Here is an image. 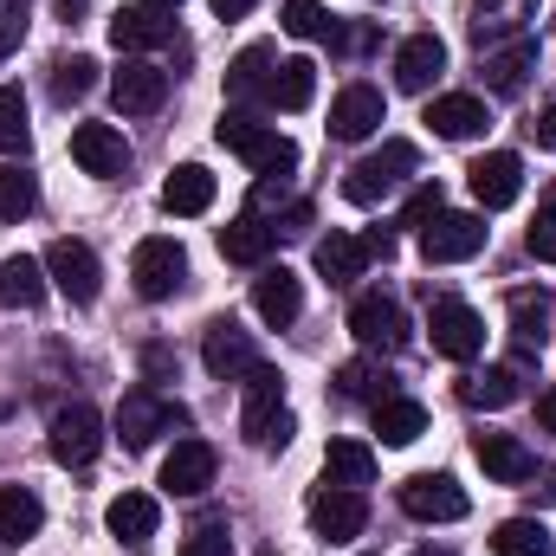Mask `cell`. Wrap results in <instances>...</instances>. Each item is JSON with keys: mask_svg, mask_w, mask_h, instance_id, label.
Wrapping results in <instances>:
<instances>
[{"mask_svg": "<svg viewBox=\"0 0 556 556\" xmlns=\"http://www.w3.org/2000/svg\"><path fill=\"white\" fill-rule=\"evenodd\" d=\"M363 525H369V498H363V492L330 485V479L311 492V531H317L324 544H350V538H363Z\"/></svg>", "mask_w": 556, "mask_h": 556, "instance_id": "cell-6", "label": "cell"}, {"mask_svg": "<svg viewBox=\"0 0 556 556\" xmlns=\"http://www.w3.org/2000/svg\"><path fill=\"white\" fill-rule=\"evenodd\" d=\"M382 117H389V104H382L376 85H343L337 104H330V137L337 142H369L382 130Z\"/></svg>", "mask_w": 556, "mask_h": 556, "instance_id": "cell-17", "label": "cell"}, {"mask_svg": "<svg viewBox=\"0 0 556 556\" xmlns=\"http://www.w3.org/2000/svg\"><path fill=\"white\" fill-rule=\"evenodd\" d=\"M39 207V181L13 162H0V220H26Z\"/></svg>", "mask_w": 556, "mask_h": 556, "instance_id": "cell-40", "label": "cell"}, {"mask_svg": "<svg viewBox=\"0 0 556 556\" xmlns=\"http://www.w3.org/2000/svg\"><path fill=\"white\" fill-rule=\"evenodd\" d=\"M162 207L168 214H207L214 207V175L201 162H181L168 181H162Z\"/></svg>", "mask_w": 556, "mask_h": 556, "instance_id": "cell-28", "label": "cell"}, {"mask_svg": "<svg viewBox=\"0 0 556 556\" xmlns=\"http://www.w3.org/2000/svg\"><path fill=\"white\" fill-rule=\"evenodd\" d=\"M0 7H7V13H26V0H0Z\"/></svg>", "mask_w": 556, "mask_h": 556, "instance_id": "cell-54", "label": "cell"}, {"mask_svg": "<svg viewBox=\"0 0 556 556\" xmlns=\"http://www.w3.org/2000/svg\"><path fill=\"white\" fill-rule=\"evenodd\" d=\"M369 46H376V26H350V33L330 26V52H369Z\"/></svg>", "mask_w": 556, "mask_h": 556, "instance_id": "cell-47", "label": "cell"}, {"mask_svg": "<svg viewBox=\"0 0 556 556\" xmlns=\"http://www.w3.org/2000/svg\"><path fill=\"white\" fill-rule=\"evenodd\" d=\"M433 214H446V194H440V181H420L415 194H408V214H402V227H427Z\"/></svg>", "mask_w": 556, "mask_h": 556, "instance_id": "cell-44", "label": "cell"}, {"mask_svg": "<svg viewBox=\"0 0 556 556\" xmlns=\"http://www.w3.org/2000/svg\"><path fill=\"white\" fill-rule=\"evenodd\" d=\"M466 188H472V201L492 214V207H511L518 194H525V162L511 155V149H492V155H479L472 168H466Z\"/></svg>", "mask_w": 556, "mask_h": 556, "instance_id": "cell-14", "label": "cell"}, {"mask_svg": "<svg viewBox=\"0 0 556 556\" xmlns=\"http://www.w3.org/2000/svg\"><path fill=\"white\" fill-rule=\"evenodd\" d=\"M20 39H26V13H7V20H0V59H7Z\"/></svg>", "mask_w": 556, "mask_h": 556, "instance_id": "cell-48", "label": "cell"}, {"mask_svg": "<svg viewBox=\"0 0 556 556\" xmlns=\"http://www.w3.org/2000/svg\"><path fill=\"white\" fill-rule=\"evenodd\" d=\"M104 525H111V538H117L124 551H149L155 531H162V505H155L149 492H124V498H111Z\"/></svg>", "mask_w": 556, "mask_h": 556, "instance_id": "cell-19", "label": "cell"}, {"mask_svg": "<svg viewBox=\"0 0 556 556\" xmlns=\"http://www.w3.org/2000/svg\"><path fill=\"white\" fill-rule=\"evenodd\" d=\"M485 98H472V91H446V98H433L427 104V130L433 137H446V142H472V137H485Z\"/></svg>", "mask_w": 556, "mask_h": 556, "instance_id": "cell-21", "label": "cell"}, {"mask_svg": "<svg viewBox=\"0 0 556 556\" xmlns=\"http://www.w3.org/2000/svg\"><path fill=\"white\" fill-rule=\"evenodd\" d=\"M142 7H149V13H175L181 0H142Z\"/></svg>", "mask_w": 556, "mask_h": 556, "instance_id": "cell-53", "label": "cell"}, {"mask_svg": "<svg viewBox=\"0 0 556 556\" xmlns=\"http://www.w3.org/2000/svg\"><path fill=\"white\" fill-rule=\"evenodd\" d=\"M350 330H356V343L363 350H402L408 343V311L389 298V291H363L356 304H350Z\"/></svg>", "mask_w": 556, "mask_h": 556, "instance_id": "cell-7", "label": "cell"}, {"mask_svg": "<svg viewBox=\"0 0 556 556\" xmlns=\"http://www.w3.org/2000/svg\"><path fill=\"white\" fill-rule=\"evenodd\" d=\"M492 551L498 556H556V538L538 518H505V525L492 531Z\"/></svg>", "mask_w": 556, "mask_h": 556, "instance_id": "cell-39", "label": "cell"}, {"mask_svg": "<svg viewBox=\"0 0 556 556\" xmlns=\"http://www.w3.org/2000/svg\"><path fill=\"white\" fill-rule=\"evenodd\" d=\"M402 511L420 518V525H459L466 518V492L446 472H415V479H402Z\"/></svg>", "mask_w": 556, "mask_h": 556, "instance_id": "cell-13", "label": "cell"}, {"mask_svg": "<svg viewBox=\"0 0 556 556\" xmlns=\"http://www.w3.org/2000/svg\"><path fill=\"white\" fill-rule=\"evenodd\" d=\"M376 433H382V446H415L427 433V408L408 395H389V402H376Z\"/></svg>", "mask_w": 556, "mask_h": 556, "instance_id": "cell-35", "label": "cell"}, {"mask_svg": "<svg viewBox=\"0 0 556 556\" xmlns=\"http://www.w3.org/2000/svg\"><path fill=\"white\" fill-rule=\"evenodd\" d=\"M420 168V149L415 142H382L376 155H363L350 175H343V194L356 201V207H376V201H389L408 175Z\"/></svg>", "mask_w": 556, "mask_h": 556, "instance_id": "cell-3", "label": "cell"}, {"mask_svg": "<svg viewBox=\"0 0 556 556\" xmlns=\"http://www.w3.org/2000/svg\"><path fill=\"white\" fill-rule=\"evenodd\" d=\"M214 446L207 440H175V453L162 459V485L175 492V498H201L207 485H214Z\"/></svg>", "mask_w": 556, "mask_h": 556, "instance_id": "cell-18", "label": "cell"}, {"mask_svg": "<svg viewBox=\"0 0 556 556\" xmlns=\"http://www.w3.org/2000/svg\"><path fill=\"white\" fill-rule=\"evenodd\" d=\"M363 247H369V260H389V253H395V233L376 227V233H363Z\"/></svg>", "mask_w": 556, "mask_h": 556, "instance_id": "cell-49", "label": "cell"}, {"mask_svg": "<svg viewBox=\"0 0 556 556\" xmlns=\"http://www.w3.org/2000/svg\"><path fill=\"white\" fill-rule=\"evenodd\" d=\"M324 479H330V485L363 492V485L376 479V453H369L363 440H330V453H324Z\"/></svg>", "mask_w": 556, "mask_h": 556, "instance_id": "cell-32", "label": "cell"}, {"mask_svg": "<svg viewBox=\"0 0 556 556\" xmlns=\"http://www.w3.org/2000/svg\"><path fill=\"white\" fill-rule=\"evenodd\" d=\"M39 298H46V260H26V253L0 260V304L7 311H33Z\"/></svg>", "mask_w": 556, "mask_h": 556, "instance_id": "cell-30", "label": "cell"}, {"mask_svg": "<svg viewBox=\"0 0 556 556\" xmlns=\"http://www.w3.org/2000/svg\"><path fill=\"white\" fill-rule=\"evenodd\" d=\"M253 311H260V324H273V330L298 324V311H304V285H298V273L260 266V278H253Z\"/></svg>", "mask_w": 556, "mask_h": 556, "instance_id": "cell-20", "label": "cell"}, {"mask_svg": "<svg viewBox=\"0 0 556 556\" xmlns=\"http://www.w3.org/2000/svg\"><path fill=\"white\" fill-rule=\"evenodd\" d=\"M130 278H137V291L149 298V304H162V298H175L181 291V278H188V253L175 247V240H142L137 260H130Z\"/></svg>", "mask_w": 556, "mask_h": 556, "instance_id": "cell-12", "label": "cell"}, {"mask_svg": "<svg viewBox=\"0 0 556 556\" xmlns=\"http://www.w3.org/2000/svg\"><path fill=\"white\" fill-rule=\"evenodd\" d=\"M427 337H433L440 356L472 363V356L485 350V317H479L472 304H459V298H433V311H427Z\"/></svg>", "mask_w": 556, "mask_h": 556, "instance_id": "cell-5", "label": "cell"}, {"mask_svg": "<svg viewBox=\"0 0 556 556\" xmlns=\"http://www.w3.org/2000/svg\"><path fill=\"white\" fill-rule=\"evenodd\" d=\"M485 220L479 214H433L427 227H420V253H427V266H459V260H479L485 253Z\"/></svg>", "mask_w": 556, "mask_h": 556, "instance_id": "cell-4", "label": "cell"}, {"mask_svg": "<svg viewBox=\"0 0 556 556\" xmlns=\"http://www.w3.org/2000/svg\"><path fill=\"white\" fill-rule=\"evenodd\" d=\"M278 247V233L260 220V214H240V220H227L220 227V253L233 260V266H266V253Z\"/></svg>", "mask_w": 556, "mask_h": 556, "instance_id": "cell-27", "label": "cell"}, {"mask_svg": "<svg viewBox=\"0 0 556 556\" xmlns=\"http://www.w3.org/2000/svg\"><path fill=\"white\" fill-rule=\"evenodd\" d=\"M311 260H317V273L330 278V285H350V278H363V266H369V247L356 233H324L311 247Z\"/></svg>", "mask_w": 556, "mask_h": 556, "instance_id": "cell-29", "label": "cell"}, {"mask_svg": "<svg viewBox=\"0 0 556 556\" xmlns=\"http://www.w3.org/2000/svg\"><path fill=\"white\" fill-rule=\"evenodd\" d=\"M39 525H46V505H39V492L33 485H0V544H33L39 538Z\"/></svg>", "mask_w": 556, "mask_h": 556, "instance_id": "cell-26", "label": "cell"}, {"mask_svg": "<svg viewBox=\"0 0 556 556\" xmlns=\"http://www.w3.org/2000/svg\"><path fill=\"white\" fill-rule=\"evenodd\" d=\"M291 408H285V376L278 369H253L247 376V402H240V433H247V446H260V453H278V446H291Z\"/></svg>", "mask_w": 556, "mask_h": 556, "instance_id": "cell-1", "label": "cell"}, {"mask_svg": "<svg viewBox=\"0 0 556 556\" xmlns=\"http://www.w3.org/2000/svg\"><path fill=\"white\" fill-rule=\"evenodd\" d=\"M214 137L227 142V149H233V155H240L247 168H260V175H278V181H285V175L298 168V142L278 137L273 124H253L247 111H220Z\"/></svg>", "mask_w": 556, "mask_h": 556, "instance_id": "cell-2", "label": "cell"}, {"mask_svg": "<svg viewBox=\"0 0 556 556\" xmlns=\"http://www.w3.org/2000/svg\"><path fill=\"white\" fill-rule=\"evenodd\" d=\"M46 278H52L72 304H91L98 285H104V266H98V253H91L85 240H52V247H46Z\"/></svg>", "mask_w": 556, "mask_h": 556, "instance_id": "cell-11", "label": "cell"}, {"mask_svg": "<svg viewBox=\"0 0 556 556\" xmlns=\"http://www.w3.org/2000/svg\"><path fill=\"white\" fill-rule=\"evenodd\" d=\"M479 72H485V91H492V98H518V91H525V78L538 72V39H511V46H492Z\"/></svg>", "mask_w": 556, "mask_h": 556, "instance_id": "cell-23", "label": "cell"}, {"mask_svg": "<svg viewBox=\"0 0 556 556\" xmlns=\"http://www.w3.org/2000/svg\"><path fill=\"white\" fill-rule=\"evenodd\" d=\"M72 162L85 168V175H98V181H117L124 168H130V142L117 124H78L72 130Z\"/></svg>", "mask_w": 556, "mask_h": 556, "instance_id": "cell-15", "label": "cell"}, {"mask_svg": "<svg viewBox=\"0 0 556 556\" xmlns=\"http://www.w3.org/2000/svg\"><path fill=\"white\" fill-rule=\"evenodd\" d=\"M168 39H175V26L155 20L149 7H130V13L111 20V46H117V52H149V46H168Z\"/></svg>", "mask_w": 556, "mask_h": 556, "instance_id": "cell-34", "label": "cell"}, {"mask_svg": "<svg viewBox=\"0 0 556 556\" xmlns=\"http://www.w3.org/2000/svg\"><path fill=\"white\" fill-rule=\"evenodd\" d=\"M518 395H525V356H518V363H492L485 376L466 382V402H472V408H511Z\"/></svg>", "mask_w": 556, "mask_h": 556, "instance_id": "cell-31", "label": "cell"}, {"mask_svg": "<svg viewBox=\"0 0 556 556\" xmlns=\"http://www.w3.org/2000/svg\"><path fill=\"white\" fill-rule=\"evenodd\" d=\"M446 72V46L433 39V33H415V39H402V52H395V85L402 91H433V78Z\"/></svg>", "mask_w": 556, "mask_h": 556, "instance_id": "cell-25", "label": "cell"}, {"mask_svg": "<svg viewBox=\"0 0 556 556\" xmlns=\"http://www.w3.org/2000/svg\"><path fill=\"white\" fill-rule=\"evenodd\" d=\"M538 427H544V433H556V389H544V395H538Z\"/></svg>", "mask_w": 556, "mask_h": 556, "instance_id": "cell-51", "label": "cell"}, {"mask_svg": "<svg viewBox=\"0 0 556 556\" xmlns=\"http://www.w3.org/2000/svg\"><path fill=\"white\" fill-rule=\"evenodd\" d=\"M389 382H395V376H389L382 363H369V356L337 369V395H343V402H369V408H376V402H389V395H395Z\"/></svg>", "mask_w": 556, "mask_h": 556, "instance_id": "cell-37", "label": "cell"}, {"mask_svg": "<svg viewBox=\"0 0 556 556\" xmlns=\"http://www.w3.org/2000/svg\"><path fill=\"white\" fill-rule=\"evenodd\" d=\"M168 427H188V415L175 408V402H162L155 389H130L124 402H117V440L130 446V453H142L155 433H168Z\"/></svg>", "mask_w": 556, "mask_h": 556, "instance_id": "cell-8", "label": "cell"}, {"mask_svg": "<svg viewBox=\"0 0 556 556\" xmlns=\"http://www.w3.org/2000/svg\"><path fill=\"white\" fill-rule=\"evenodd\" d=\"M181 556H233L227 525H194V531H188V544H181Z\"/></svg>", "mask_w": 556, "mask_h": 556, "instance_id": "cell-45", "label": "cell"}, {"mask_svg": "<svg viewBox=\"0 0 556 556\" xmlns=\"http://www.w3.org/2000/svg\"><path fill=\"white\" fill-rule=\"evenodd\" d=\"M525 20H538V0H472L479 52H492L498 39H525Z\"/></svg>", "mask_w": 556, "mask_h": 556, "instance_id": "cell-24", "label": "cell"}, {"mask_svg": "<svg viewBox=\"0 0 556 556\" xmlns=\"http://www.w3.org/2000/svg\"><path fill=\"white\" fill-rule=\"evenodd\" d=\"M317 98V65L311 59H285L273 72V85H266V104L273 111H304Z\"/></svg>", "mask_w": 556, "mask_h": 556, "instance_id": "cell-33", "label": "cell"}, {"mask_svg": "<svg viewBox=\"0 0 556 556\" xmlns=\"http://www.w3.org/2000/svg\"><path fill=\"white\" fill-rule=\"evenodd\" d=\"M551 291H511V337L525 343V350H544V337H551Z\"/></svg>", "mask_w": 556, "mask_h": 556, "instance_id": "cell-36", "label": "cell"}, {"mask_svg": "<svg viewBox=\"0 0 556 556\" xmlns=\"http://www.w3.org/2000/svg\"><path fill=\"white\" fill-rule=\"evenodd\" d=\"M273 46H247L233 65H227V98H266V85H273Z\"/></svg>", "mask_w": 556, "mask_h": 556, "instance_id": "cell-38", "label": "cell"}, {"mask_svg": "<svg viewBox=\"0 0 556 556\" xmlns=\"http://www.w3.org/2000/svg\"><path fill=\"white\" fill-rule=\"evenodd\" d=\"M111 98L124 117H155L168 104V72L149 59H124V72H111Z\"/></svg>", "mask_w": 556, "mask_h": 556, "instance_id": "cell-16", "label": "cell"}, {"mask_svg": "<svg viewBox=\"0 0 556 556\" xmlns=\"http://www.w3.org/2000/svg\"><path fill=\"white\" fill-rule=\"evenodd\" d=\"M98 446H104V415L91 402H72L52 415V459L59 466H91Z\"/></svg>", "mask_w": 556, "mask_h": 556, "instance_id": "cell-10", "label": "cell"}, {"mask_svg": "<svg viewBox=\"0 0 556 556\" xmlns=\"http://www.w3.org/2000/svg\"><path fill=\"white\" fill-rule=\"evenodd\" d=\"M531 137H538V149H556V104L538 117V124H531Z\"/></svg>", "mask_w": 556, "mask_h": 556, "instance_id": "cell-50", "label": "cell"}, {"mask_svg": "<svg viewBox=\"0 0 556 556\" xmlns=\"http://www.w3.org/2000/svg\"><path fill=\"white\" fill-rule=\"evenodd\" d=\"M201 363H207L214 382H247L260 369V350H253V337L233 317H214L207 324V343H201Z\"/></svg>", "mask_w": 556, "mask_h": 556, "instance_id": "cell-9", "label": "cell"}, {"mask_svg": "<svg viewBox=\"0 0 556 556\" xmlns=\"http://www.w3.org/2000/svg\"><path fill=\"white\" fill-rule=\"evenodd\" d=\"M91 85H98V59L78 52V59H59V65H52V98H59V104H78Z\"/></svg>", "mask_w": 556, "mask_h": 556, "instance_id": "cell-42", "label": "cell"}, {"mask_svg": "<svg viewBox=\"0 0 556 556\" xmlns=\"http://www.w3.org/2000/svg\"><path fill=\"white\" fill-rule=\"evenodd\" d=\"M472 453H479L485 479H498V485H525V479L538 472V453H531L518 433H479V440H472Z\"/></svg>", "mask_w": 556, "mask_h": 556, "instance_id": "cell-22", "label": "cell"}, {"mask_svg": "<svg viewBox=\"0 0 556 556\" xmlns=\"http://www.w3.org/2000/svg\"><path fill=\"white\" fill-rule=\"evenodd\" d=\"M26 142H33V130H26V98H20V85H0V149L7 155H26Z\"/></svg>", "mask_w": 556, "mask_h": 556, "instance_id": "cell-41", "label": "cell"}, {"mask_svg": "<svg viewBox=\"0 0 556 556\" xmlns=\"http://www.w3.org/2000/svg\"><path fill=\"white\" fill-rule=\"evenodd\" d=\"M525 247H531V260H544V266H556V201L531 220V233H525Z\"/></svg>", "mask_w": 556, "mask_h": 556, "instance_id": "cell-46", "label": "cell"}, {"mask_svg": "<svg viewBox=\"0 0 556 556\" xmlns=\"http://www.w3.org/2000/svg\"><path fill=\"white\" fill-rule=\"evenodd\" d=\"M207 7H214L220 20H240V13H253V0H207Z\"/></svg>", "mask_w": 556, "mask_h": 556, "instance_id": "cell-52", "label": "cell"}, {"mask_svg": "<svg viewBox=\"0 0 556 556\" xmlns=\"http://www.w3.org/2000/svg\"><path fill=\"white\" fill-rule=\"evenodd\" d=\"M330 26H337V20H330L317 0H285V33H291V39H330Z\"/></svg>", "mask_w": 556, "mask_h": 556, "instance_id": "cell-43", "label": "cell"}]
</instances>
